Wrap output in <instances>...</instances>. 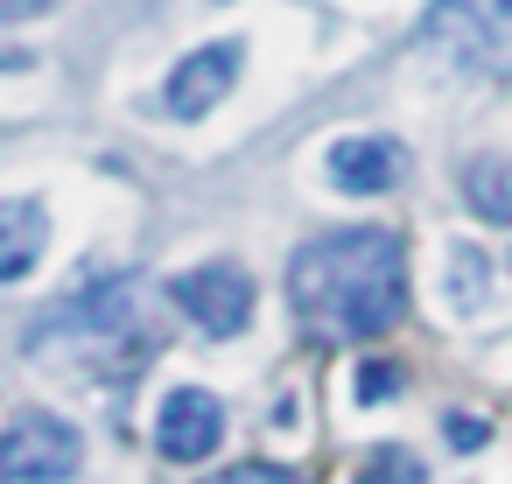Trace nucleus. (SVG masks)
<instances>
[{"instance_id":"423d86ee","label":"nucleus","mask_w":512,"mask_h":484,"mask_svg":"<svg viewBox=\"0 0 512 484\" xmlns=\"http://www.w3.org/2000/svg\"><path fill=\"white\" fill-rule=\"evenodd\" d=\"M239 64H246V43H204V50H190V57L169 71V85H162L169 120H204V113H218V106L232 99V85H239Z\"/></svg>"},{"instance_id":"9d476101","label":"nucleus","mask_w":512,"mask_h":484,"mask_svg":"<svg viewBox=\"0 0 512 484\" xmlns=\"http://www.w3.org/2000/svg\"><path fill=\"white\" fill-rule=\"evenodd\" d=\"M463 197H470V211H477V218H491V225H512V155H498V162H477V169L463 176Z\"/></svg>"},{"instance_id":"1a4fd4ad","label":"nucleus","mask_w":512,"mask_h":484,"mask_svg":"<svg viewBox=\"0 0 512 484\" xmlns=\"http://www.w3.org/2000/svg\"><path fill=\"white\" fill-rule=\"evenodd\" d=\"M43 246H50L43 197H8V204H0V281H29Z\"/></svg>"},{"instance_id":"9b49d317","label":"nucleus","mask_w":512,"mask_h":484,"mask_svg":"<svg viewBox=\"0 0 512 484\" xmlns=\"http://www.w3.org/2000/svg\"><path fill=\"white\" fill-rule=\"evenodd\" d=\"M358 484H421V463H414L407 449H379V456H372V470H365Z\"/></svg>"},{"instance_id":"0eeeda50","label":"nucleus","mask_w":512,"mask_h":484,"mask_svg":"<svg viewBox=\"0 0 512 484\" xmlns=\"http://www.w3.org/2000/svg\"><path fill=\"white\" fill-rule=\"evenodd\" d=\"M218 435H225V400L218 393H204V386L162 393V407H155V449L169 463H204L218 449Z\"/></svg>"},{"instance_id":"f8f14e48","label":"nucleus","mask_w":512,"mask_h":484,"mask_svg":"<svg viewBox=\"0 0 512 484\" xmlns=\"http://www.w3.org/2000/svg\"><path fill=\"white\" fill-rule=\"evenodd\" d=\"M204 484H302V477L281 470V463H232V470H218V477H204Z\"/></svg>"},{"instance_id":"6e6552de","label":"nucleus","mask_w":512,"mask_h":484,"mask_svg":"<svg viewBox=\"0 0 512 484\" xmlns=\"http://www.w3.org/2000/svg\"><path fill=\"white\" fill-rule=\"evenodd\" d=\"M323 176L344 190V197H386L400 190L407 176V148L393 134H344L330 155H323Z\"/></svg>"},{"instance_id":"ddd939ff","label":"nucleus","mask_w":512,"mask_h":484,"mask_svg":"<svg viewBox=\"0 0 512 484\" xmlns=\"http://www.w3.org/2000/svg\"><path fill=\"white\" fill-rule=\"evenodd\" d=\"M386 393H400V372H393V365H379V358H372V365H365V372H358V400H365V407H372V400H386Z\"/></svg>"},{"instance_id":"f03ea898","label":"nucleus","mask_w":512,"mask_h":484,"mask_svg":"<svg viewBox=\"0 0 512 484\" xmlns=\"http://www.w3.org/2000/svg\"><path fill=\"white\" fill-rule=\"evenodd\" d=\"M414 43L456 78L505 85L512 78V0H435L414 29Z\"/></svg>"},{"instance_id":"7ed1b4c3","label":"nucleus","mask_w":512,"mask_h":484,"mask_svg":"<svg viewBox=\"0 0 512 484\" xmlns=\"http://www.w3.org/2000/svg\"><path fill=\"white\" fill-rule=\"evenodd\" d=\"M78 463H85V435L50 407L0 428V484H64L78 477Z\"/></svg>"},{"instance_id":"4468645a","label":"nucleus","mask_w":512,"mask_h":484,"mask_svg":"<svg viewBox=\"0 0 512 484\" xmlns=\"http://www.w3.org/2000/svg\"><path fill=\"white\" fill-rule=\"evenodd\" d=\"M50 8H57V0H0V22H36Z\"/></svg>"},{"instance_id":"20e7f679","label":"nucleus","mask_w":512,"mask_h":484,"mask_svg":"<svg viewBox=\"0 0 512 484\" xmlns=\"http://www.w3.org/2000/svg\"><path fill=\"white\" fill-rule=\"evenodd\" d=\"M134 330V274H113V281H99V288H78L36 337H29V351L43 358L50 344H85V351H106V344H120Z\"/></svg>"},{"instance_id":"f257e3e1","label":"nucleus","mask_w":512,"mask_h":484,"mask_svg":"<svg viewBox=\"0 0 512 484\" xmlns=\"http://www.w3.org/2000/svg\"><path fill=\"white\" fill-rule=\"evenodd\" d=\"M288 295L337 337H386L407 316V246L386 225H344L288 260Z\"/></svg>"},{"instance_id":"39448f33","label":"nucleus","mask_w":512,"mask_h":484,"mask_svg":"<svg viewBox=\"0 0 512 484\" xmlns=\"http://www.w3.org/2000/svg\"><path fill=\"white\" fill-rule=\"evenodd\" d=\"M169 302H176L204 337H239V330L253 323V281H246V267H232V260H204V267L176 274V281H169Z\"/></svg>"}]
</instances>
